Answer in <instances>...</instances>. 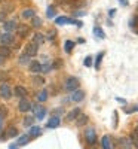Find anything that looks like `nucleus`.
Returning <instances> with one entry per match:
<instances>
[{
  "label": "nucleus",
  "instance_id": "obj_1",
  "mask_svg": "<svg viewBox=\"0 0 138 149\" xmlns=\"http://www.w3.org/2000/svg\"><path fill=\"white\" fill-rule=\"evenodd\" d=\"M79 88V79L77 78H68L67 82H66V90L73 93V91H76Z\"/></svg>",
  "mask_w": 138,
  "mask_h": 149
},
{
  "label": "nucleus",
  "instance_id": "obj_2",
  "mask_svg": "<svg viewBox=\"0 0 138 149\" xmlns=\"http://www.w3.org/2000/svg\"><path fill=\"white\" fill-rule=\"evenodd\" d=\"M37 49H39V45L34 43V42L31 40L28 45H26V49H24V52H26L28 57H34V55L37 54Z\"/></svg>",
  "mask_w": 138,
  "mask_h": 149
},
{
  "label": "nucleus",
  "instance_id": "obj_3",
  "mask_svg": "<svg viewBox=\"0 0 138 149\" xmlns=\"http://www.w3.org/2000/svg\"><path fill=\"white\" fill-rule=\"evenodd\" d=\"M85 139L89 145H95L97 142V134H95V130L94 128H86L85 131Z\"/></svg>",
  "mask_w": 138,
  "mask_h": 149
},
{
  "label": "nucleus",
  "instance_id": "obj_4",
  "mask_svg": "<svg viewBox=\"0 0 138 149\" xmlns=\"http://www.w3.org/2000/svg\"><path fill=\"white\" fill-rule=\"evenodd\" d=\"M0 95H2L5 100H8V98L12 97V88L8 84H2V85H0Z\"/></svg>",
  "mask_w": 138,
  "mask_h": 149
},
{
  "label": "nucleus",
  "instance_id": "obj_5",
  "mask_svg": "<svg viewBox=\"0 0 138 149\" xmlns=\"http://www.w3.org/2000/svg\"><path fill=\"white\" fill-rule=\"evenodd\" d=\"M117 145L120 149H134V145H132L131 139H128V137H120L117 140Z\"/></svg>",
  "mask_w": 138,
  "mask_h": 149
},
{
  "label": "nucleus",
  "instance_id": "obj_6",
  "mask_svg": "<svg viewBox=\"0 0 138 149\" xmlns=\"http://www.w3.org/2000/svg\"><path fill=\"white\" fill-rule=\"evenodd\" d=\"M0 42H2V45H12L14 43V36H12V33H9V31H6V33H3L2 36H0Z\"/></svg>",
  "mask_w": 138,
  "mask_h": 149
},
{
  "label": "nucleus",
  "instance_id": "obj_7",
  "mask_svg": "<svg viewBox=\"0 0 138 149\" xmlns=\"http://www.w3.org/2000/svg\"><path fill=\"white\" fill-rule=\"evenodd\" d=\"M17 33H18V36L19 37H27L28 36V33H30V27L28 26H26V24H21V26H17Z\"/></svg>",
  "mask_w": 138,
  "mask_h": 149
},
{
  "label": "nucleus",
  "instance_id": "obj_8",
  "mask_svg": "<svg viewBox=\"0 0 138 149\" xmlns=\"http://www.w3.org/2000/svg\"><path fill=\"white\" fill-rule=\"evenodd\" d=\"M33 110H34V116H36L37 119H43L46 110H45V107H43L42 104H36V106L33 107Z\"/></svg>",
  "mask_w": 138,
  "mask_h": 149
},
{
  "label": "nucleus",
  "instance_id": "obj_9",
  "mask_svg": "<svg viewBox=\"0 0 138 149\" xmlns=\"http://www.w3.org/2000/svg\"><path fill=\"white\" fill-rule=\"evenodd\" d=\"M33 106H31V103L28 102V100H26V98H21V102H19V106H18V109L21 110V112H28L30 109H31Z\"/></svg>",
  "mask_w": 138,
  "mask_h": 149
},
{
  "label": "nucleus",
  "instance_id": "obj_10",
  "mask_svg": "<svg viewBox=\"0 0 138 149\" xmlns=\"http://www.w3.org/2000/svg\"><path fill=\"white\" fill-rule=\"evenodd\" d=\"M85 98V93L82 91V90H76V91H73V94H71V100L73 102H82Z\"/></svg>",
  "mask_w": 138,
  "mask_h": 149
},
{
  "label": "nucleus",
  "instance_id": "obj_11",
  "mask_svg": "<svg viewBox=\"0 0 138 149\" xmlns=\"http://www.w3.org/2000/svg\"><path fill=\"white\" fill-rule=\"evenodd\" d=\"M59 122H61V119H59L58 116H52L51 119L48 121L46 127H48V128H57V127L59 125Z\"/></svg>",
  "mask_w": 138,
  "mask_h": 149
},
{
  "label": "nucleus",
  "instance_id": "obj_12",
  "mask_svg": "<svg viewBox=\"0 0 138 149\" xmlns=\"http://www.w3.org/2000/svg\"><path fill=\"white\" fill-rule=\"evenodd\" d=\"M10 48L8 46V45H0V57L2 58H8V57H10Z\"/></svg>",
  "mask_w": 138,
  "mask_h": 149
},
{
  "label": "nucleus",
  "instance_id": "obj_13",
  "mask_svg": "<svg viewBox=\"0 0 138 149\" xmlns=\"http://www.w3.org/2000/svg\"><path fill=\"white\" fill-rule=\"evenodd\" d=\"M88 119H89V118H88L86 115L80 113V115L76 118V125H77V127H83V125H86V124H88Z\"/></svg>",
  "mask_w": 138,
  "mask_h": 149
},
{
  "label": "nucleus",
  "instance_id": "obj_14",
  "mask_svg": "<svg viewBox=\"0 0 138 149\" xmlns=\"http://www.w3.org/2000/svg\"><path fill=\"white\" fill-rule=\"evenodd\" d=\"M15 29H17V22H15L14 19H10V21H6V22H5V30H6V31L12 33Z\"/></svg>",
  "mask_w": 138,
  "mask_h": 149
},
{
  "label": "nucleus",
  "instance_id": "obj_15",
  "mask_svg": "<svg viewBox=\"0 0 138 149\" xmlns=\"http://www.w3.org/2000/svg\"><path fill=\"white\" fill-rule=\"evenodd\" d=\"M14 93H15V95H18V97H26V94H27V90L24 88V86H21V85H18V86H15V90H14Z\"/></svg>",
  "mask_w": 138,
  "mask_h": 149
},
{
  "label": "nucleus",
  "instance_id": "obj_16",
  "mask_svg": "<svg viewBox=\"0 0 138 149\" xmlns=\"http://www.w3.org/2000/svg\"><path fill=\"white\" fill-rule=\"evenodd\" d=\"M33 42L34 43H37V45H42L43 42H45V36L42 34V33H34V37H33Z\"/></svg>",
  "mask_w": 138,
  "mask_h": 149
},
{
  "label": "nucleus",
  "instance_id": "obj_17",
  "mask_svg": "<svg viewBox=\"0 0 138 149\" xmlns=\"http://www.w3.org/2000/svg\"><path fill=\"white\" fill-rule=\"evenodd\" d=\"M79 115H80V109H73L70 113L67 115V121H74Z\"/></svg>",
  "mask_w": 138,
  "mask_h": 149
},
{
  "label": "nucleus",
  "instance_id": "obj_18",
  "mask_svg": "<svg viewBox=\"0 0 138 149\" xmlns=\"http://www.w3.org/2000/svg\"><path fill=\"white\" fill-rule=\"evenodd\" d=\"M40 69H42V64L39 63V61H31V63H30V70H31L33 73L40 72Z\"/></svg>",
  "mask_w": 138,
  "mask_h": 149
},
{
  "label": "nucleus",
  "instance_id": "obj_19",
  "mask_svg": "<svg viewBox=\"0 0 138 149\" xmlns=\"http://www.w3.org/2000/svg\"><path fill=\"white\" fill-rule=\"evenodd\" d=\"M101 145H103V149H111V143H110V137H108V136H104V137H103Z\"/></svg>",
  "mask_w": 138,
  "mask_h": 149
},
{
  "label": "nucleus",
  "instance_id": "obj_20",
  "mask_svg": "<svg viewBox=\"0 0 138 149\" xmlns=\"http://www.w3.org/2000/svg\"><path fill=\"white\" fill-rule=\"evenodd\" d=\"M34 17V9H26L22 12V18H33Z\"/></svg>",
  "mask_w": 138,
  "mask_h": 149
},
{
  "label": "nucleus",
  "instance_id": "obj_21",
  "mask_svg": "<svg viewBox=\"0 0 138 149\" xmlns=\"http://www.w3.org/2000/svg\"><path fill=\"white\" fill-rule=\"evenodd\" d=\"M39 134H40V127H37V125L30 127V136H39Z\"/></svg>",
  "mask_w": 138,
  "mask_h": 149
},
{
  "label": "nucleus",
  "instance_id": "obj_22",
  "mask_svg": "<svg viewBox=\"0 0 138 149\" xmlns=\"http://www.w3.org/2000/svg\"><path fill=\"white\" fill-rule=\"evenodd\" d=\"M33 124H34V116H26V119H24V125L31 127Z\"/></svg>",
  "mask_w": 138,
  "mask_h": 149
},
{
  "label": "nucleus",
  "instance_id": "obj_23",
  "mask_svg": "<svg viewBox=\"0 0 138 149\" xmlns=\"http://www.w3.org/2000/svg\"><path fill=\"white\" fill-rule=\"evenodd\" d=\"M43 82H45V79H43L42 76H34V78H33V84H34V85H37V86L43 85Z\"/></svg>",
  "mask_w": 138,
  "mask_h": 149
},
{
  "label": "nucleus",
  "instance_id": "obj_24",
  "mask_svg": "<svg viewBox=\"0 0 138 149\" xmlns=\"http://www.w3.org/2000/svg\"><path fill=\"white\" fill-rule=\"evenodd\" d=\"M28 139H30V136H27V134L21 136V137H19V142H18V145H27V143H28Z\"/></svg>",
  "mask_w": 138,
  "mask_h": 149
},
{
  "label": "nucleus",
  "instance_id": "obj_25",
  "mask_svg": "<svg viewBox=\"0 0 138 149\" xmlns=\"http://www.w3.org/2000/svg\"><path fill=\"white\" fill-rule=\"evenodd\" d=\"M17 134H18V130H17V128L9 127V130H8V136H9V137H15Z\"/></svg>",
  "mask_w": 138,
  "mask_h": 149
},
{
  "label": "nucleus",
  "instance_id": "obj_26",
  "mask_svg": "<svg viewBox=\"0 0 138 149\" xmlns=\"http://www.w3.org/2000/svg\"><path fill=\"white\" fill-rule=\"evenodd\" d=\"M6 116H8V109L3 104H0V118H6Z\"/></svg>",
  "mask_w": 138,
  "mask_h": 149
},
{
  "label": "nucleus",
  "instance_id": "obj_27",
  "mask_svg": "<svg viewBox=\"0 0 138 149\" xmlns=\"http://www.w3.org/2000/svg\"><path fill=\"white\" fill-rule=\"evenodd\" d=\"M103 55H104V52H99V54L97 55V61H95V67H97V69H99V64H101Z\"/></svg>",
  "mask_w": 138,
  "mask_h": 149
},
{
  "label": "nucleus",
  "instance_id": "obj_28",
  "mask_svg": "<svg viewBox=\"0 0 138 149\" xmlns=\"http://www.w3.org/2000/svg\"><path fill=\"white\" fill-rule=\"evenodd\" d=\"M28 60H30V57H28L26 52H24V55L19 57V63H21V64H26V63H28Z\"/></svg>",
  "mask_w": 138,
  "mask_h": 149
},
{
  "label": "nucleus",
  "instance_id": "obj_29",
  "mask_svg": "<svg viewBox=\"0 0 138 149\" xmlns=\"http://www.w3.org/2000/svg\"><path fill=\"white\" fill-rule=\"evenodd\" d=\"M73 46H74V42H71V40H67V42H66V52H71Z\"/></svg>",
  "mask_w": 138,
  "mask_h": 149
},
{
  "label": "nucleus",
  "instance_id": "obj_30",
  "mask_svg": "<svg viewBox=\"0 0 138 149\" xmlns=\"http://www.w3.org/2000/svg\"><path fill=\"white\" fill-rule=\"evenodd\" d=\"M33 26L39 29V27L42 26V19H40V18H37V17H33Z\"/></svg>",
  "mask_w": 138,
  "mask_h": 149
},
{
  "label": "nucleus",
  "instance_id": "obj_31",
  "mask_svg": "<svg viewBox=\"0 0 138 149\" xmlns=\"http://www.w3.org/2000/svg\"><path fill=\"white\" fill-rule=\"evenodd\" d=\"M94 33L98 36V37H101V39H103V37H104V33H103V29H99V27H95L94 29Z\"/></svg>",
  "mask_w": 138,
  "mask_h": 149
},
{
  "label": "nucleus",
  "instance_id": "obj_32",
  "mask_svg": "<svg viewBox=\"0 0 138 149\" xmlns=\"http://www.w3.org/2000/svg\"><path fill=\"white\" fill-rule=\"evenodd\" d=\"M46 98H48V91H42V93L39 94V100H40V102H45Z\"/></svg>",
  "mask_w": 138,
  "mask_h": 149
},
{
  "label": "nucleus",
  "instance_id": "obj_33",
  "mask_svg": "<svg viewBox=\"0 0 138 149\" xmlns=\"http://www.w3.org/2000/svg\"><path fill=\"white\" fill-rule=\"evenodd\" d=\"M46 37H48L49 40H54V37H55V30H51V31L48 33V36H46Z\"/></svg>",
  "mask_w": 138,
  "mask_h": 149
},
{
  "label": "nucleus",
  "instance_id": "obj_34",
  "mask_svg": "<svg viewBox=\"0 0 138 149\" xmlns=\"http://www.w3.org/2000/svg\"><path fill=\"white\" fill-rule=\"evenodd\" d=\"M51 70V64H45V66H42V69H40V72H43V73H46V72H49Z\"/></svg>",
  "mask_w": 138,
  "mask_h": 149
},
{
  "label": "nucleus",
  "instance_id": "obj_35",
  "mask_svg": "<svg viewBox=\"0 0 138 149\" xmlns=\"http://www.w3.org/2000/svg\"><path fill=\"white\" fill-rule=\"evenodd\" d=\"M91 64H92V57H86V58H85V66L89 67Z\"/></svg>",
  "mask_w": 138,
  "mask_h": 149
},
{
  "label": "nucleus",
  "instance_id": "obj_36",
  "mask_svg": "<svg viewBox=\"0 0 138 149\" xmlns=\"http://www.w3.org/2000/svg\"><path fill=\"white\" fill-rule=\"evenodd\" d=\"M131 142H132V145L138 149V139H137V137H134V136H131Z\"/></svg>",
  "mask_w": 138,
  "mask_h": 149
},
{
  "label": "nucleus",
  "instance_id": "obj_37",
  "mask_svg": "<svg viewBox=\"0 0 138 149\" xmlns=\"http://www.w3.org/2000/svg\"><path fill=\"white\" fill-rule=\"evenodd\" d=\"M0 81H8V73L0 72Z\"/></svg>",
  "mask_w": 138,
  "mask_h": 149
},
{
  "label": "nucleus",
  "instance_id": "obj_38",
  "mask_svg": "<svg viewBox=\"0 0 138 149\" xmlns=\"http://www.w3.org/2000/svg\"><path fill=\"white\" fill-rule=\"evenodd\" d=\"M55 15V12H54V8H48V17H54Z\"/></svg>",
  "mask_w": 138,
  "mask_h": 149
},
{
  "label": "nucleus",
  "instance_id": "obj_39",
  "mask_svg": "<svg viewBox=\"0 0 138 149\" xmlns=\"http://www.w3.org/2000/svg\"><path fill=\"white\" fill-rule=\"evenodd\" d=\"M131 26H138V17L132 18V21H131Z\"/></svg>",
  "mask_w": 138,
  "mask_h": 149
},
{
  "label": "nucleus",
  "instance_id": "obj_40",
  "mask_svg": "<svg viewBox=\"0 0 138 149\" xmlns=\"http://www.w3.org/2000/svg\"><path fill=\"white\" fill-rule=\"evenodd\" d=\"M131 136H134V137H137V139H138V128H135V130L132 131V134H131Z\"/></svg>",
  "mask_w": 138,
  "mask_h": 149
},
{
  "label": "nucleus",
  "instance_id": "obj_41",
  "mask_svg": "<svg viewBox=\"0 0 138 149\" xmlns=\"http://www.w3.org/2000/svg\"><path fill=\"white\" fill-rule=\"evenodd\" d=\"M119 2H120L122 5H125V6H126V5H128V0H119Z\"/></svg>",
  "mask_w": 138,
  "mask_h": 149
},
{
  "label": "nucleus",
  "instance_id": "obj_42",
  "mask_svg": "<svg viewBox=\"0 0 138 149\" xmlns=\"http://www.w3.org/2000/svg\"><path fill=\"white\" fill-rule=\"evenodd\" d=\"M5 19V14H0V21H3Z\"/></svg>",
  "mask_w": 138,
  "mask_h": 149
},
{
  "label": "nucleus",
  "instance_id": "obj_43",
  "mask_svg": "<svg viewBox=\"0 0 138 149\" xmlns=\"http://www.w3.org/2000/svg\"><path fill=\"white\" fill-rule=\"evenodd\" d=\"M0 128H2V118H0Z\"/></svg>",
  "mask_w": 138,
  "mask_h": 149
},
{
  "label": "nucleus",
  "instance_id": "obj_44",
  "mask_svg": "<svg viewBox=\"0 0 138 149\" xmlns=\"http://www.w3.org/2000/svg\"><path fill=\"white\" fill-rule=\"evenodd\" d=\"M10 149H17V145H15V146H12V148H10Z\"/></svg>",
  "mask_w": 138,
  "mask_h": 149
},
{
  "label": "nucleus",
  "instance_id": "obj_45",
  "mask_svg": "<svg viewBox=\"0 0 138 149\" xmlns=\"http://www.w3.org/2000/svg\"><path fill=\"white\" fill-rule=\"evenodd\" d=\"M0 2H2V0H0Z\"/></svg>",
  "mask_w": 138,
  "mask_h": 149
}]
</instances>
